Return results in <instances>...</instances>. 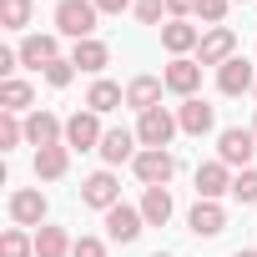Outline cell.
<instances>
[{
	"label": "cell",
	"mask_w": 257,
	"mask_h": 257,
	"mask_svg": "<svg viewBox=\"0 0 257 257\" xmlns=\"http://www.w3.org/2000/svg\"><path fill=\"white\" fill-rule=\"evenodd\" d=\"M187 227H192L197 237H217V232H227V212H222L217 202H197L192 217H187Z\"/></svg>",
	"instance_id": "ffe728a7"
},
{
	"label": "cell",
	"mask_w": 257,
	"mask_h": 257,
	"mask_svg": "<svg viewBox=\"0 0 257 257\" xmlns=\"http://www.w3.org/2000/svg\"><path fill=\"white\" fill-rule=\"evenodd\" d=\"M71 76H76V66H71V61H66V56H61V61H51V66H46V81H51V86H56V91H61V86H71Z\"/></svg>",
	"instance_id": "4dcf8cb0"
},
{
	"label": "cell",
	"mask_w": 257,
	"mask_h": 257,
	"mask_svg": "<svg viewBox=\"0 0 257 257\" xmlns=\"http://www.w3.org/2000/svg\"><path fill=\"white\" fill-rule=\"evenodd\" d=\"M132 172L142 177V187H167V182L177 177V157H172L167 147H142L137 162H132Z\"/></svg>",
	"instance_id": "7a4b0ae2"
},
{
	"label": "cell",
	"mask_w": 257,
	"mask_h": 257,
	"mask_svg": "<svg viewBox=\"0 0 257 257\" xmlns=\"http://www.w3.org/2000/svg\"><path fill=\"white\" fill-rule=\"evenodd\" d=\"M227 6H232V0H197V11H192V16L212 31V26H222V21H227Z\"/></svg>",
	"instance_id": "f546056e"
},
{
	"label": "cell",
	"mask_w": 257,
	"mask_h": 257,
	"mask_svg": "<svg viewBox=\"0 0 257 257\" xmlns=\"http://www.w3.org/2000/svg\"><path fill=\"white\" fill-rule=\"evenodd\" d=\"M11 222H16V227H41V222H46V197H41L36 187L11 192Z\"/></svg>",
	"instance_id": "7c38bea8"
},
{
	"label": "cell",
	"mask_w": 257,
	"mask_h": 257,
	"mask_svg": "<svg viewBox=\"0 0 257 257\" xmlns=\"http://www.w3.org/2000/svg\"><path fill=\"white\" fill-rule=\"evenodd\" d=\"M126 101V91L116 86V81H96L91 91H86V111H96V116H106V111H116Z\"/></svg>",
	"instance_id": "603a6c76"
},
{
	"label": "cell",
	"mask_w": 257,
	"mask_h": 257,
	"mask_svg": "<svg viewBox=\"0 0 257 257\" xmlns=\"http://www.w3.org/2000/svg\"><path fill=\"white\" fill-rule=\"evenodd\" d=\"M212 121H217V116H212V106H207L202 96H192V101L177 106V126H182L187 137H207V132H212Z\"/></svg>",
	"instance_id": "2e32d148"
},
{
	"label": "cell",
	"mask_w": 257,
	"mask_h": 257,
	"mask_svg": "<svg viewBox=\"0 0 257 257\" xmlns=\"http://www.w3.org/2000/svg\"><path fill=\"white\" fill-rule=\"evenodd\" d=\"M16 56H21V66H36V71H46L51 61H61V36H26L21 46H16Z\"/></svg>",
	"instance_id": "30bf717a"
},
{
	"label": "cell",
	"mask_w": 257,
	"mask_h": 257,
	"mask_svg": "<svg viewBox=\"0 0 257 257\" xmlns=\"http://www.w3.org/2000/svg\"><path fill=\"white\" fill-rule=\"evenodd\" d=\"M237 56V36H232V26H212V31H202V46H197V61L202 66H227Z\"/></svg>",
	"instance_id": "8992f818"
},
{
	"label": "cell",
	"mask_w": 257,
	"mask_h": 257,
	"mask_svg": "<svg viewBox=\"0 0 257 257\" xmlns=\"http://www.w3.org/2000/svg\"><path fill=\"white\" fill-rule=\"evenodd\" d=\"M106 61H111V51H106L96 36L71 46V66H81V71H91V76H96V71H106Z\"/></svg>",
	"instance_id": "44dd1931"
},
{
	"label": "cell",
	"mask_w": 257,
	"mask_h": 257,
	"mask_svg": "<svg viewBox=\"0 0 257 257\" xmlns=\"http://www.w3.org/2000/svg\"><path fill=\"white\" fill-rule=\"evenodd\" d=\"M36 101V91H31V81H0V106H6V111H26Z\"/></svg>",
	"instance_id": "d4e9b609"
},
{
	"label": "cell",
	"mask_w": 257,
	"mask_h": 257,
	"mask_svg": "<svg viewBox=\"0 0 257 257\" xmlns=\"http://www.w3.org/2000/svg\"><path fill=\"white\" fill-rule=\"evenodd\" d=\"M252 91H257V86H252Z\"/></svg>",
	"instance_id": "ab89813d"
},
{
	"label": "cell",
	"mask_w": 257,
	"mask_h": 257,
	"mask_svg": "<svg viewBox=\"0 0 257 257\" xmlns=\"http://www.w3.org/2000/svg\"><path fill=\"white\" fill-rule=\"evenodd\" d=\"M101 162H106V167L137 162V132H126V126H111V132L101 137Z\"/></svg>",
	"instance_id": "9a60e30c"
},
{
	"label": "cell",
	"mask_w": 257,
	"mask_h": 257,
	"mask_svg": "<svg viewBox=\"0 0 257 257\" xmlns=\"http://www.w3.org/2000/svg\"><path fill=\"white\" fill-rule=\"evenodd\" d=\"M252 86H257V71H252V61L232 56L227 66H217V91H222V96H242V91H252Z\"/></svg>",
	"instance_id": "4fadbf2b"
},
{
	"label": "cell",
	"mask_w": 257,
	"mask_h": 257,
	"mask_svg": "<svg viewBox=\"0 0 257 257\" xmlns=\"http://www.w3.org/2000/svg\"><path fill=\"white\" fill-rule=\"evenodd\" d=\"M31 252H36V237H26L21 227H11L0 237V257H31Z\"/></svg>",
	"instance_id": "4316f807"
},
{
	"label": "cell",
	"mask_w": 257,
	"mask_h": 257,
	"mask_svg": "<svg viewBox=\"0 0 257 257\" xmlns=\"http://www.w3.org/2000/svg\"><path fill=\"white\" fill-rule=\"evenodd\" d=\"M197 11V0H167V21H187Z\"/></svg>",
	"instance_id": "836d02e7"
},
{
	"label": "cell",
	"mask_w": 257,
	"mask_h": 257,
	"mask_svg": "<svg viewBox=\"0 0 257 257\" xmlns=\"http://www.w3.org/2000/svg\"><path fill=\"white\" fill-rule=\"evenodd\" d=\"M96 0H61L56 6V36H71V41H91L96 31Z\"/></svg>",
	"instance_id": "6da1fadb"
},
{
	"label": "cell",
	"mask_w": 257,
	"mask_h": 257,
	"mask_svg": "<svg viewBox=\"0 0 257 257\" xmlns=\"http://www.w3.org/2000/svg\"><path fill=\"white\" fill-rule=\"evenodd\" d=\"M81 202L96 207V212H111V207L121 202V182H116V172H91V177L81 182Z\"/></svg>",
	"instance_id": "52a82bcc"
},
{
	"label": "cell",
	"mask_w": 257,
	"mask_h": 257,
	"mask_svg": "<svg viewBox=\"0 0 257 257\" xmlns=\"http://www.w3.org/2000/svg\"><path fill=\"white\" fill-rule=\"evenodd\" d=\"M152 257H172V252H152Z\"/></svg>",
	"instance_id": "74e56055"
},
{
	"label": "cell",
	"mask_w": 257,
	"mask_h": 257,
	"mask_svg": "<svg viewBox=\"0 0 257 257\" xmlns=\"http://www.w3.org/2000/svg\"><path fill=\"white\" fill-rule=\"evenodd\" d=\"M101 116L96 111H76L71 121H66V147L71 152H101Z\"/></svg>",
	"instance_id": "5b68a950"
},
{
	"label": "cell",
	"mask_w": 257,
	"mask_h": 257,
	"mask_svg": "<svg viewBox=\"0 0 257 257\" xmlns=\"http://www.w3.org/2000/svg\"><path fill=\"white\" fill-rule=\"evenodd\" d=\"M71 237H66V227H41L36 232V257H71Z\"/></svg>",
	"instance_id": "cb8c5ba5"
},
{
	"label": "cell",
	"mask_w": 257,
	"mask_h": 257,
	"mask_svg": "<svg viewBox=\"0 0 257 257\" xmlns=\"http://www.w3.org/2000/svg\"><path fill=\"white\" fill-rule=\"evenodd\" d=\"M142 227H147L142 207H126V202H116V207L106 212V232H111V242H137V237H142Z\"/></svg>",
	"instance_id": "8fae6325"
},
{
	"label": "cell",
	"mask_w": 257,
	"mask_h": 257,
	"mask_svg": "<svg viewBox=\"0 0 257 257\" xmlns=\"http://www.w3.org/2000/svg\"><path fill=\"white\" fill-rule=\"evenodd\" d=\"M162 81H167V91H172V96L192 101V96H197V86H202V61H187V56H177V61L162 71Z\"/></svg>",
	"instance_id": "ba28073f"
},
{
	"label": "cell",
	"mask_w": 257,
	"mask_h": 257,
	"mask_svg": "<svg viewBox=\"0 0 257 257\" xmlns=\"http://www.w3.org/2000/svg\"><path fill=\"white\" fill-rule=\"evenodd\" d=\"M71 257H106V242H101V237H76Z\"/></svg>",
	"instance_id": "d6a6232c"
},
{
	"label": "cell",
	"mask_w": 257,
	"mask_h": 257,
	"mask_svg": "<svg viewBox=\"0 0 257 257\" xmlns=\"http://www.w3.org/2000/svg\"><path fill=\"white\" fill-rule=\"evenodd\" d=\"M101 16H121V11H137V0H96Z\"/></svg>",
	"instance_id": "e575fe53"
},
{
	"label": "cell",
	"mask_w": 257,
	"mask_h": 257,
	"mask_svg": "<svg viewBox=\"0 0 257 257\" xmlns=\"http://www.w3.org/2000/svg\"><path fill=\"white\" fill-rule=\"evenodd\" d=\"M0 21H6V31H26L31 26V0H0Z\"/></svg>",
	"instance_id": "484cf974"
},
{
	"label": "cell",
	"mask_w": 257,
	"mask_h": 257,
	"mask_svg": "<svg viewBox=\"0 0 257 257\" xmlns=\"http://www.w3.org/2000/svg\"><path fill=\"white\" fill-rule=\"evenodd\" d=\"M21 142H26V121H16V111H6L0 116V152H11Z\"/></svg>",
	"instance_id": "83f0119b"
},
{
	"label": "cell",
	"mask_w": 257,
	"mask_h": 257,
	"mask_svg": "<svg viewBox=\"0 0 257 257\" xmlns=\"http://www.w3.org/2000/svg\"><path fill=\"white\" fill-rule=\"evenodd\" d=\"M16 66H21V56H16V51H0V76H6V81H11V71H16Z\"/></svg>",
	"instance_id": "d590c367"
},
{
	"label": "cell",
	"mask_w": 257,
	"mask_h": 257,
	"mask_svg": "<svg viewBox=\"0 0 257 257\" xmlns=\"http://www.w3.org/2000/svg\"><path fill=\"white\" fill-rule=\"evenodd\" d=\"M222 192H232V167H227V162L197 167V202H217Z\"/></svg>",
	"instance_id": "5bb4252c"
},
{
	"label": "cell",
	"mask_w": 257,
	"mask_h": 257,
	"mask_svg": "<svg viewBox=\"0 0 257 257\" xmlns=\"http://www.w3.org/2000/svg\"><path fill=\"white\" fill-rule=\"evenodd\" d=\"M252 137H257V121H252Z\"/></svg>",
	"instance_id": "f35d334b"
},
{
	"label": "cell",
	"mask_w": 257,
	"mask_h": 257,
	"mask_svg": "<svg viewBox=\"0 0 257 257\" xmlns=\"http://www.w3.org/2000/svg\"><path fill=\"white\" fill-rule=\"evenodd\" d=\"M177 132H182V126H177V116H172L167 106H152V111H142V121H137V142H142V147H172Z\"/></svg>",
	"instance_id": "277c9868"
},
{
	"label": "cell",
	"mask_w": 257,
	"mask_h": 257,
	"mask_svg": "<svg viewBox=\"0 0 257 257\" xmlns=\"http://www.w3.org/2000/svg\"><path fill=\"white\" fill-rule=\"evenodd\" d=\"M66 167H71V147L61 142V147H41L36 152V177L41 182H61L66 177Z\"/></svg>",
	"instance_id": "d6986e66"
},
{
	"label": "cell",
	"mask_w": 257,
	"mask_h": 257,
	"mask_svg": "<svg viewBox=\"0 0 257 257\" xmlns=\"http://www.w3.org/2000/svg\"><path fill=\"white\" fill-rule=\"evenodd\" d=\"M237 257H257V252H252V247H237Z\"/></svg>",
	"instance_id": "8d00e7d4"
},
{
	"label": "cell",
	"mask_w": 257,
	"mask_h": 257,
	"mask_svg": "<svg viewBox=\"0 0 257 257\" xmlns=\"http://www.w3.org/2000/svg\"><path fill=\"white\" fill-rule=\"evenodd\" d=\"M162 91H167L162 76H132V81H126V106L152 111V106H162Z\"/></svg>",
	"instance_id": "e0dca14e"
},
{
	"label": "cell",
	"mask_w": 257,
	"mask_h": 257,
	"mask_svg": "<svg viewBox=\"0 0 257 257\" xmlns=\"http://www.w3.org/2000/svg\"><path fill=\"white\" fill-rule=\"evenodd\" d=\"M257 157V137H252V126H227V132L217 137V162L247 172V162Z\"/></svg>",
	"instance_id": "3957f363"
},
{
	"label": "cell",
	"mask_w": 257,
	"mask_h": 257,
	"mask_svg": "<svg viewBox=\"0 0 257 257\" xmlns=\"http://www.w3.org/2000/svg\"><path fill=\"white\" fill-rule=\"evenodd\" d=\"M26 142L41 152V147H61L66 142V121L61 116H51V111H31L26 116Z\"/></svg>",
	"instance_id": "9c48e42d"
},
{
	"label": "cell",
	"mask_w": 257,
	"mask_h": 257,
	"mask_svg": "<svg viewBox=\"0 0 257 257\" xmlns=\"http://www.w3.org/2000/svg\"><path fill=\"white\" fill-rule=\"evenodd\" d=\"M162 16H167V0H137V21L142 26H157Z\"/></svg>",
	"instance_id": "1f68e13d"
},
{
	"label": "cell",
	"mask_w": 257,
	"mask_h": 257,
	"mask_svg": "<svg viewBox=\"0 0 257 257\" xmlns=\"http://www.w3.org/2000/svg\"><path fill=\"white\" fill-rule=\"evenodd\" d=\"M162 46H167L172 56H187V51L202 46V31H197L192 21H167V26H162Z\"/></svg>",
	"instance_id": "ac0fdd59"
},
{
	"label": "cell",
	"mask_w": 257,
	"mask_h": 257,
	"mask_svg": "<svg viewBox=\"0 0 257 257\" xmlns=\"http://www.w3.org/2000/svg\"><path fill=\"white\" fill-rule=\"evenodd\" d=\"M232 197H237L242 207H252V202H257V167H247V172H237V177H232Z\"/></svg>",
	"instance_id": "f1b7e54d"
},
{
	"label": "cell",
	"mask_w": 257,
	"mask_h": 257,
	"mask_svg": "<svg viewBox=\"0 0 257 257\" xmlns=\"http://www.w3.org/2000/svg\"><path fill=\"white\" fill-rule=\"evenodd\" d=\"M142 217H147V227H167V222H172V192H167V187H147Z\"/></svg>",
	"instance_id": "7402d4cb"
}]
</instances>
